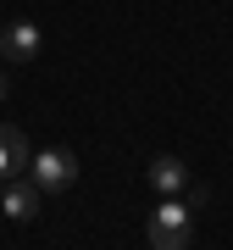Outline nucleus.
I'll use <instances>...</instances> for the list:
<instances>
[{
  "instance_id": "obj_1",
  "label": "nucleus",
  "mask_w": 233,
  "mask_h": 250,
  "mask_svg": "<svg viewBox=\"0 0 233 250\" xmlns=\"http://www.w3.org/2000/svg\"><path fill=\"white\" fill-rule=\"evenodd\" d=\"M189 228H194V206L178 200V195H161V206L150 211V250H189Z\"/></svg>"
},
{
  "instance_id": "obj_2",
  "label": "nucleus",
  "mask_w": 233,
  "mask_h": 250,
  "mask_svg": "<svg viewBox=\"0 0 233 250\" xmlns=\"http://www.w3.org/2000/svg\"><path fill=\"white\" fill-rule=\"evenodd\" d=\"M28 178H34L39 195H61V189H72V178H78V161H72L67 150H34Z\"/></svg>"
},
{
  "instance_id": "obj_3",
  "label": "nucleus",
  "mask_w": 233,
  "mask_h": 250,
  "mask_svg": "<svg viewBox=\"0 0 233 250\" xmlns=\"http://www.w3.org/2000/svg\"><path fill=\"white\" fill-rule=\"evenodd\" d=\"M28 134L22 128H11V123H0V184H11V178H28Z\"/></svg>"
},
{
  "instance_id": "obj_4",
  "label": "nucleus",
  "mask_w": 233,
  "mask_h": 250,
  "mask_svg": "<svg viewBox=\"0 0 233 250\" xmlns=\"http://www.w3.org/2000/svg\"><path fill=\"white\" fill-rule=\"evenodd\" d=\"M0 211H6L11 223H28V217L39 211V189H34V178H11V184H0Z\"/></svg>"
},
{
  "instance_id": "obj_5",
  "label": "nucleus",
  "mask_w": 233,
  "mask_h": 250,
  "mask_svg": "<svg viewBox=\"0 0 233 250\" xmlns=\"http://www.w3.org/2000/svg\"><path fill=\"white\" fill-rule=\"evenodd\" d=\"M39 28L34 22H11V28H0V56H11V62H34L39 56Z\"/></svg>"
},
{
  "instance_id": "obj_6",
  "label": "nucleus",
  "mask_w": 233,
  "mask_h": 250,
  "mask_svg": "<svg viewBox=\"0 0 233 250\" xmlns=\"http://www.w3.org/2000/svg\"><path fill=\"white\" fill-rule=\"evenodd\" d=\"M150 184L161 189V195H183V189H189L183 156H155V161H150Z\"/></svg>"
},
{
  "instance_id": "obj_7",
  "label": "nucleus",
  "mask_w": 233,
  "mask_h": 250,
  "mask_svg": "<svg viewBox=\"0 0 233 250\" xmlns=\"http://www.w3.org/2000/svg\"><path fill=\"white\" fill-rule=\"evenodd\" d=\"M0 100H6V72H0Z\"/></svg>"
}]
</instances>
